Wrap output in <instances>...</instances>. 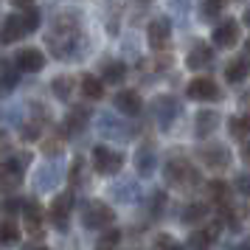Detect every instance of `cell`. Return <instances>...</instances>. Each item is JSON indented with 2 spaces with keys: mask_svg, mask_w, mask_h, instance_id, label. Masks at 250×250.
I'll list each match as a JSON object with an SVG mask.
<instances>
[{
  "mask_svg": "<svg viewBox=\"0 0 250 250\" xmlns=\"http://www.w3.org/2000/svg\"><path fill=\"white\" fill-rule=\"evenodd\" d=\"M146 42L152 51H166L171 42V20L169 17H152L146 25Z\"/></svg>",
  "mask_w": 250,
  "mask_h": 250,
  "instance_id": "10",
  "label": "cell"
},
{
  "mask_svg": "<svg viewBox=\"0 0 250 250\" xmlns=\"http://www.w3.org/2000/svg\"><path fill=\"white\" fill-rule=\"evenodd\" d=\"M113 104H115V110H118V115H124V118H138V115L144 113V99H141L138 90H118Z\"/></svg>",
  "mask_w": 250,
  "mask_h": 250,
  "instance_id": "15",
  "label": "cell"
},
{
  "mask_svg": "<svg viewBox=\"0 0 250 250\" xmlns=\"http://www.w3.org/2000/svg\"><path fill=\"white\" fill-rule=\"evenodd\" d=\"M31 160H34V155L31 152H25V149H20V152H12L9 158L0 163V169L3 171H9L12 177H17V180H23V174H25V169L31 166Z\"/></svg>",
  "mask_w": 250,
  "mask_h": 250,
  "instance_id": "20",
  "label": "cell"
},
{
  "mask_svg": "<svg viewBox=\"0 0 250 250\" xmlns=\"http://www.w3.org/2000/svg\"><path fill=\"white\" fill-rule=\"evenodd\" d=\"M219 113L216 110H200L197 113V121H194V132L197 138H208L211 132H216V126H219Z\"/></svg>",
  "mask_w": 250,
  "mask_h": 250,
  "instance_id": "23",
  "label": "cell"
},
{
  "mask_svg": "<svg viewBox=\"0 0 250 250\" xmlns=\"http://www.w3.org/2000/svg\"><path fill=\"white\" fill-rule=\"evenodd\" d=\"M12 62L20 73H40V70L45 68V54L40 48H20Z\"/></svg>",
  "mask_w": 250,
  "mask_h": 250,
  "instance_id": "14",
  "label": "cell"
},
{
  "mask_svg": "<svg viewBox=\"0 0 250 250\" xmlns=\"http://www.w3.org/2000/svg\"><path fill=\"white\" fill-rule=\"evenodd\" d=\"M99 79H102L104 84H124L126 65L118 62V59H107V62L102 65V76H99Z\"/></svg>",
  "mask_w": 250,
  "mask_h": 250,
  "instance_id": "25",
  "label": "cell"
},
{
  "mask_svg": "<svg viewBox=\"0 0 250 250\" xmlns=\"http://www.w3.org/2000/svg\"><path fill=\"white\" fill-rule=\"evenodd\" d=\"M118 242H121V230H118V228H110V230H104L102 239H99V250H113Z\"/></svg>",
  "mask_w": 250,
  "mask_h": 250,
  "instance_id": "39",
  "label": "cell"
},
{
  "mask_svg": "<svg viewBox=\"0 0 250 250\" xmlns=\"http://www.w3.org/2000/svg\"><path fill=\"white\" fill-rule=\"evenodd\" d=\"M14 12L9 17H3L0 20V45H14V42H20L25 40L28 34H34L40 23H42V14L37 9L34 3H12Z\"/></svg>",
  "mask_w": 250,
  "mask_h": 250,
  "instance_id": "2",
  "label": "cell"
},
{
  "mask_svg": "<svg viewBox=\"0 0 250 250\" xmlns=\"http://www.w3.org/2000/svg\"><path fill=\"white\" fill-rule=\"evenodd\" d=\"M45 45L57 59H79L87 51V37L76 14H57L45 31Z\"/></svg>",
  "mask_w": 250,
  "mask_h": 250,
  "instance_id": "1",
  "label": "cell"
},
{
  "mask_svg": "<svg viewBox=\"0 0 250 250\" xmlns=\"http://www.w3.org/2000/svg\"><path fill=\"white\" fill-rule=\"evenodd\" d=\"M152 248H155V250H186L177 239L171 236V233H158L155 242H152Z\"/></svg>",
  "mask_w": 250,
  "mask_h": 250,
  "instance_id": "35",
  "label": "cell"
},
{
  "mask_svg": "<svg viewBox=\"0 0 250 250\" xmlns=\"http://www.w3.org/2000/svg\"><path fill=\"white\" fill-rule=\"evenodd\" d=\"M68 180H70V186H73V188L84 183V158H76L73 163H70V169H68Z\"/></svg>",
  "mask_w": 250,
  "mask_h": 250,
  "instance_id": "36",
  "label": "cell"
},
{
  "mask_svg": "<svg viewBox=\"0 0 250 250\" xmlns=\"http://www.w3.org/2000/svg\"><path fill=\"white\" fill-rule=\"evenodd\" d=\"M230 250H250V236L242 239V242H236V245H230Z\"/></svg>",
  "mask_w": 250,
  "mask_h": 250,
  "instance_id": "43",
  "label": "cell"
},
{
  "mask_svg": "<svg viewBox=\"0 0 250 250\" xmlns=\"http://www.w3.org/2000/svg\"><path fill=\"white\" fill-rule=\"evenodd\" d=\"M245 23L250 25V6H248V9H245Z\"/></svg>",
  "mask_w": 250,
  "mask_h": 250,
  "instance_id": "46",
  "label": "cell"
},
{
  "mask_svg": "<svg viewBox=\"0 0 250 250\" xmlns=\"http://www.w3.org/2000/svg\"><path fill=\"white\" fill-rule=\"evenodd\" d=\"M65 177V166H62V160L59 158H51L45 163H40V169L34 174V191L37 194H48L54 191L59 183Z\"/></svg>",
  "mask_w": 250,
  "mask_h": 250,
  "instance_id": "6",
  "label": "cell"
},
{
  "mask_svg": "<svg viewBox=\"0 0 250 250\" xmlns=\"http://www.w3.org/2000/svg\"><path fill=\"white\" fill-rule=\"evenodd\" d=\"M152 115H155V124L160 129H169L177 121V115H180V102L174 96H169V93H163V96H158L152 102Z\"/></svg>",
  "mask_w": 250,
  "mask_h": 250,
  "instance_id": "8",
  "label": "cell"
},
{
  "mask_svg": "<svg viewBox=\"0 0 250 250\" xmlns=\"http://www.w3.org/2000/svg\"><path fill=\"white\" fill-rule=\"evenodd\" d=\"M73 191H62L51 200V208H48V216L57 230H68V219H70V211H73Z\"/></svg>",
  "mask_w": 250,
  "mask_h": 250,
  "instance_id": "11",
  "label": "cell"
},
{
  "mask_svg": "<svg viewBox=\"0 0 250 250\" xmlns=\"http://www.w3.org/2000/svg\"><path fill=\"white\" fill-rule=\"evenodd\" d=\"M113 197L118 200V203L132 205V203H138V197H141V188H138V183H135V180H121V183H115V186H113Z\"/></svg>",
  "mask_w": 250,
  "mask_h": 250,
  "instance_id": "27",
  "label": "cell"
},
{
  "mask_svg": "<svg viewBox=\"0 0 250 250\" xmlns=\"http://www.w3.org/2000/svg\"><path fill=\"white\" fill-rule=\"evenodd\" d=\"M73 76H68V73H62V76H54V82H51V93L57 96L59 102H68L70 96H73Z\"/></svg>",
  "mask_w": 250,
  "mask_h": 250,
  "instance_id": "32",
  "label": "cell"
},
{
  "mask_svg": "<svg viewBox=\"0 0 250 250\" xmlns=\"http://www.w3.org/2000/svg\"><path fill=\"white\" fill-rule=\"evenodd\" d=\"M211 42L216 48H233L239 42V23L236 20H222L211 34Z\"/></svg>",
  "mask_w": 250,
  "mask_h": 250,
  "instance_id": "18",
  "label": "cell"
},
{
  "mask_svg": "<svg viewBox=\"0 0 250 250\" xmlns=\"http://www.w3.org/2000/svg\"><path fill=\"white\" fill-rule=\"evenodd\" d=\"M200 14H203L205 20H219V17L225 14V3H216V0L203 3V6H200Z\"/></svg>",
  "mask_w": 250,
  "mask_h": 250,
  "instance_id": "38",
  "label": "cell"
},
{
  "mask_svg": "<svg viewBox=\"0 0 250 250\" xmlns=\"http://www.w3.org/2000/svg\"><path fill=\"white\" fill-rule=\"evenodd\" d=\"M23 222L31 236H42V230H45V211H42V205L37 203V200H25Z\"/></svg>",
  "mask_w": 250,
  "mask_h": 250,
  "instance_id": "17",
  "label": "cell"
},
{
  "mask_svg": "<svg viewBox=\"0 0 250 250\" xmlns=\"http://www.w3.org/2000/svg\"><path fill=\"white\" fill-rule=\"evenodd\" d=\"M155 169H158V155H155V149L149 146V144H144L135 152V171L141 177H152Z\"/></svg>",
  "mask_w": 250,
  "mask_h": 250,
  "instance_id": "22",
  "label": "cell"
},
{
  "mask_svg": "<svg viewBox=\"0 0 250 250\" xmlns=\"http://www.w3.org/2000/svg\"><path fill=\"white\" fill-rule=\"evenodd\" d=\"M248 57H250V40H248Z\"/></svg>",
  "mask_w": 250,
  "mask_h": 250,
  "instance_id": "48",
  "label": "cell"
},
{
  "mask_svg": "<svg viewBox=\"0 0 250 250\" xmlns=\"http://www.w3.org/2000/svg\"><path fill=\"white\" fill-rule=\"evenodd\" d=\"M236 188L245 194V197H250V174H239L236 177Z\"/></svg>",
  "mask_w": 250,
  "mask_h": 250,
  "instance_id": "42",
  "label": "cell"
},
{
  "mask_svg": "<svg viewBox=\"0 0 250 250\" xmlns=\"http://www.w3.org/2000/svg\"><path fill=\"white\" fill-rule=\"evenodd\" d=\"M20 82V70L14 68L12 59H0V96H9Z\"/></svg>",
  "mask_w": 250,
  "mask_h": 250,
  "instance_id": "24",
  "label": "cell"
},
{
  "mask_svg": "<svg viewBox=\"0 0 250 250\" xmlns=\"http://www.w3.org/2000/svg\"><path fill=\"white\" fill-rule=\"evenodd\" d=\"M90 124V110L84 107V104H76V107H70L68 115H65V121H62V135L65 138H76L79 132H84Z\"/></svg>",
  "mask_w": 250,
  "mask_h": 250,
  "instance_id": "13",
  "label": "cell"
},
{
  "mask_svg": "<svg viewBox=\"0 0 250 250\" xmlns=\"http://www.w3.org/2000/svg\"><path fill=\"white\" fill-rule=\"evenodd\" d=\"M245 118H248V121H250V110H248V113H245Z\"/></svg>",
  "mask_w": 250,
  "mask_h": 250,
  "instance_id": "47",
  "label": "cell"
},
{
  "mask_svg": "<svg viewBox=\"0 0 250 250\" xmlns=\"http://www.w3.org/2000/svg\"><path fill=\"white\" fill-rule=\"evenodd\" d=\"M250 76V62H248V54L245 57H233L230 62H225V79L228 82H245Z\"/></svg>",
  "mask_w": 250,
  "mask_h": 250,
  "instance_id": "26",
  "label": "cell"
},
{
  "mask_svg": "<svg viewBox=\"0 0 250 250\" xmlns=\"http://www.w3.org/2000/svg\"><path fill=\"white\" fill-rule=\"evenodd\" d=\"M93 169L99 171V174H104V177H113V174H118V171L124 169V155L118 152V149L113 146H93Z\"/></svg>",
  "mask_w": 250,
  "mask_h": 250,
  "instance_id": "7",
  "label": "cell"
},
{
  "mask_svg": "<svg viewBox=\"0 0 250 250\" xmlns=\"http://www.w3.org/2000/svg\"><path fill=\"white\" fill-rule=\"evenodd\" d=\"M17 245H20L17 219H0V248H17Z\"/></svg>",
  "mask_w": 250,
  "mask_h": 250,
  "instance_id": "29",
  "label": "cell"
},
{
  "mask_svg": "<svg viewBox=\"0 0 250 250\" xmlns=\"http://www.w3.org/2000/svg\"><path fill=\"white\" fill-rule=\"evenodd\" d=\"M208 200L219 208H230V188L222 180H211L208 183Z\"/></svg>",
  "mask_w": 250,
  "mask_h": 250,
  "instance_id": "30",
  "label": "cell"
},
{
  "mask_svg": "<svg viewBox=\"0 0 250 250\" xmlns=\"http://www.w3.org/2000/svg\"><path fill=\"white\" fill-rule=\"evenodd\" d=\"M200 158H203V163L208 169L222 171V169H228V163H230V152H228L225 144L214 141V144H205V146L200 149Z\"/></svg>",
  "mask_w": 250,
  "mask_h": 250,
  "instance_id": "16",
  "label": "cell"
},
{
  "mask_svg": "<svg viewBox=\"0 0 250 250\" xmlns=\"http://www.w3.org/2000/svg\"><path fill=\"white\" fill-rule=\"evenodd\" d=\"M163 208H166V191H155L152 197H149V214L160 216L163 214Z\"/></svg>",
  "mask_w": 250,
  "mask_h": 250,
  "instance_id": "40",
  "label": "cell"
},
{
  "mask_svg": "<svg viewBox=\"0 0 250 250\" xmlns=\"http://www.w3.org/2000/svg\"><path fill=\"white\" fill-rule=\"evenodd\" d=\"M79 216H82V225L87 230H110L115 228V211L104 200H82V208H79Z\"/></svg>",
  "mask_w": 250,
  "mask_h": 250,
  "instance_id": "3",
  "label": "cell"
},
{
  "mask_svg": "<svg viewBox=\"0 0 250 250\" xmlns=\"http://www.w3.org/2000/svg\"><path fill=\"white\" fill-rule=\"evenodd\" d=\"M20 183H23V180H17V177H12L9 171L0 169V191L6 194V197H14V191L20 188Z\"/></svg>",
  "mask_w": 250,
  "mask_h": 250,
  "instance_id": "37",
  "label": "cell"
},
{
  "mask_svg": "<svg viewBox=\"0 0 250 250\" xmlns=\"http://www.w3.org/2000/svg\"><path fill=\"white\" fill-rule=\"evenodd\" d=\"M51 126V115L42 104H31V110L25 113L23 124H20V138L25 144H34V141H42L45 138V129Z\"/></svg>",
  "mask_w": 250,
  "mask_h": 250,
  "instance_id": "5",
  "label": "cell"
},
{
  "mask_svg": "<svg viewBox=\"0 0 250 250\" xmlns=\"http://www.w3.org/2000/svg\"><path fill=\"white\" fill-rule=\"evenodd\" d=\"M79 90L84 99H90V102H99L104 96V82L99 76H93V73H84L79 79Z\"/></svg>",
  "mask_w": 250,
  "mask_h": 250,
  "instance_id": "28",
  "label": "cell"
},
{
  "mask_svg": "<svg viewBox=\"0 0 250 250\" xmlns=\"http://www.w3.org/2000/svg\"><path fill=\"white\" fill-rule=\"evenodd\" d=\"M99 132H102L104 138L129 141V138H132V124L124 121V115H118V113H102L99 115Z\"/></svg>",
  "mask_w": 250,
  "mask_h": 250,
  "instance_id": "9",
  "label": "cell"
},
{
  "mask_svg": "<svg viewBox=\"0 0 250 250\" xmlns=\"http://www.w3.org/2000/svg\"><path fill=\"white\" fill-rule=\"evenodd\" d=\"M25 208V197H3L0 200V219H14V216H23Z\"/></svg>",
  "mask_w": 250,
  "mask_h": 250,
  "instance_id": "31",
  "label": "cell"
},
{
  "mask_svg": "<svg viewBox=\"0 0 250 250\" xmlns=\"http://www.w3.org/2000/svg\"><path fill=\"white\" fill-rule=\"evenodd\" d=\"M186 65H188L191 70L211 68V65H214V48L205 45V42H194L191 51L186 54Z\"/></svg>",
  "mask_w": 250,
  "mask_h": 250,
  "instance_id": "19",
  "label": "cell"
},
{
  "mask_svg": "<svg viewBox=\"0 0 250 250\" xmlns=\"http://www.w3.org/2000/svg\"><path fill=\"white\" fill-rule=\"evenodd\" d=\"M186 96H188L191 102H219V99H222V90H219V84H216L214 79H208V76H197V79L188 82Z\"/></svg>",
  "mask_w": 250,
  "mask_h": 250,
  "instance_id": "12",
  "label": "cell"
},
{
  "mask_svg": "<svg viewBox=\"0 0 250 250\" xmlns=\"http://www.w3.org/2000/svg\"><path fill=\"white\" fill-rule=\"evenodd\" d=\"M20 250H48L45 245H37V242H31V245H23Z\"/></svg>",
  "mask_w": 250,
  "mask_h": 250,
  "instance_id": "45",
  "label": "cell"
},
{
  "mask_svg": "<svg viewBox=\"0 0 250 250\" xmlns=\"http://www.w3.org/2000/svg\"><path fill=\"white\" fill-rule=\"evenodd\" d=\"M163 177L169 186H177V188H188V186H197V169L188 158L183 155H174V158L166 160L163 166Z\"/></svg>",
  "mask_w": 250,
  "mask_h": 250,
  "instance_id": "4",
  "label": "cell"
},
{
  "mask_svg": "<svg viewBox=\"0 0 250 250\" xmlns=\"http://www.w3.org/2000/svg\"><path fill=\"white\" fill-rule=\"evenodd\" d=\"M216 236H219V222H208V225H203L200 230H194L191 236H188V248L191 250H208L216 242Z\"/></svg>",
  "mask_w": 250,
  "mask_h": 250,
  "instance_id": "21",
  "label": "cell"
},
{
  "mask_svg": "<svg viewBox=\"0 0 250 250\" xmlns=\"http://www.w3.org/2000/svg\"><path fill=\"white\" fill-rule=\"evenodd\" d=\"M242 160H245V163L250 166V141L245 144V146H242Z\"/></svg>",
  "mask_w": 250,
  "mask_h": 250,
  "instance_id": "44",
  "label": "cell"
},
{
  "mask_svg": "<svg viewBox=\"0 0 250 250\" xmlns=\"http://www.w3.org/2000/svg\"><path fill=\"white\" fill-rule=\"evenodd\" d=\"M228 126H230V135L239 138V141H245V138L250 135V121L245 118V115H239V118H230V121H228Z\"/></svg>",
  "mask_w": 250,
  "mask_h": 250,
  "instance_id": "34",
  "label": "cell"
},
{
  "mask_svg": "<svg viewBox=\"0 0 250 250\" xmlns=\"http://www.w3.org/2000/svg\"><path fill=\"white\" fill-rule=\"evenodd\" d=\"M208 211H211V208L205 203H188L183 208V219H186V222H203L205 216H208Z\"/></svg>",
  "mask_w": 250,
  "mask_h": 250,
  "instance_id": "33",
  "label": "cell"
},
{
  "mask_svg": "<svg viewBox=\"0 0 250 250\" xmlns=\"http://www.w3.org/2000/svg\"><path fill=\"white\" fill-rule=\"evenodd\" d=\"M12 155V138H9V132L6 129H0V163Z\"/></svg>",
  "mask_w": 250,
  "mask_h": 250,
  "instance_id": "41",
  "label": "cell"
}]
</instances>
